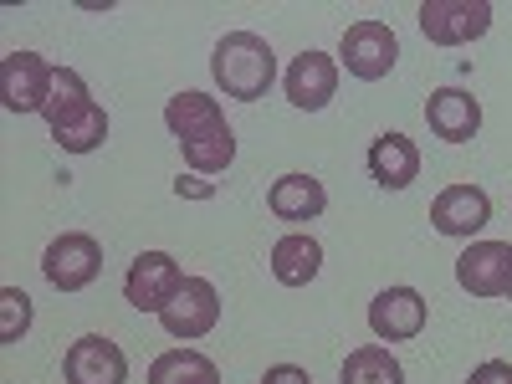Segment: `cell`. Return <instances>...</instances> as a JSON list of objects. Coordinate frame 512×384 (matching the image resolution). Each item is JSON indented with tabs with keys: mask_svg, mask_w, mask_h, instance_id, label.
<instances>
[{
	"mask_svg": "<svg viewBox=\"0 0 512 384\" xmlns=\"http://www.w3.org/2000/svg\"><path fill=\"white\" fill-rule=\"evenodd\" d=\"M210 72H216V88L236 103H256L267 98L272 77H277V52L267 47V36L256 31H231L216 41V57H210Z\"/></svg>",
	"mask_w": 512,
	"mask_h": 384,
	"instance_id": "obj_1",
	"label": "cell"
},
{
	"mask_svg": "<svg viewBox=\"0 0 512 384\" xmlns=\"http://www.w3.org/2000/svg\"><path fill=\"white\" fill-rule=\"evenodd\" d=\"M98 272H103V246L88 231H62L47 251H41V277H47L57 292L93 287Z\"/></svg>",
	"mask_w": 512,
	"mask_h": 384,
	"instance_id": "obj_2",
	"label": "cell"
},
{
	"mask_svg": "<svg viewBox=\"0 0 512 384\" xmlns=\"http://www.w3.org/2000/svg\"><path fill=\"white\" fill-rule=\"evenodd\" d=\"M180 287H185V272L169 251H139L134 262H128V277H123V297H128V308H139V313H164L175 303Z\"/></svg>",
	"mask_w": 512,
	"mask_h": 384,
	"instance_id": "obj_3",
	"label": "cell"
},
{
	"mask_svg": "<svg viewBox=\"0 0 512 384\" xmlns=\"http://www.w3.org/2000/svg\"><path fill=\"white\" fill-rule=\"evenodd\" d=\"M338 62H344L349 77H359V82H379V77L395 72L400 41H395V31L384 21H354L344 31V41H338Z\"/></svg>",
	"mask_w": 512,
	"mask_h": 384,
	"instance_id": "obj_4",
	"label": "cell"
},
{
	"mask_svg": "<svg viewBox=\"0 0 512 384\" xmlns=\"http://www.w3.org/2000/svg\"><path fill=\"white\" fill-rule=\"evenodd\" d=\"M415 16H420L425 41H436V47H466V41H477V36L492 31V6L487 0H425Z\"/></svg>",
	"mask_w": 512,
	"mask_h": 384,
	"instance_id": "obj_5",
	"label": "cell"
},
{
	"mask_svg": "<svg viewBox=\"0 0 512 384\" xmlns=\"http://www.w3.org/2000/svg\"><path fill=\"white\" fill-rule=\"evenodd\" d=\"M52 62L36 52H6L0 57V103L11 113H41L52 98Z\"/></svg>",
	"mask_w": 512,
	"mask_h": 384,
	"instance_id": "obj_6",
	"label": "cell"
},
{
	"mask_svg": "<svg viewBox=\"0 0 512 384\" xmlns=\"http://www.w3.org/2000/svg\"><path fill=\"white\" fill-rule=\"evenodd\" d=\"M164 333L169 338H185V344H195V338H205L210 328L221 323V292L216 282H205V277H185V287L175 292V303H169L159 313Z\"/></svg>",
	"mask_w": 512,
	"mask_h": 384,
	"instance_id": "obj_7",
	"label": "cell"
},
{
	"mask_svg": "<svg viewBox=\"0 0 512 384\" xmlns=\"http://www.w3.org/2000/svg\"><path fill=\"white\" fill-rule=\"evenodd\" d=\"M456 287L472 297H507L512 287V241H472L456 256Z\"/></svg>",
	"mask_w": 512,
	"mask_h": 384,
	"instance_id": "obj_8",
	"label": "cell"
},
{
	"mask_svg": "<svg viewBox=\"0 0 512 384\" xmlns=\"http://www.w3.org/2000/svg\"><path fill=\"white\" fill-rule=\"evenodd\" d=\"M492 221V195L477 190V185H446L436 200H431V226L451 241H472L482 236Z\"/></svg>",
	"mask_w": 512,
	"mask_h": 384,
	"instance_id": "obj_9",
	"label": "cell"
},
{
	"mask_svg": "<svg viewBox=\"0 0 512 384\" xmlns=\"http://www.w3.org/2000/svg\"><path fill=\"white\" fill-rule=\"evenodd\" d=\"M425 318H431V308H425V297L415 287H384L369 303V328H374L379 344H405V338H420Z\"/></svg>",
	"mask_w": 512,
	"mask_h": 384,
	"instance_id": "obj_10",
	"label": "cell"
},
{
	"mask_svg": "<svg viewBox=\"0 0 512 384\" xmlns=\"http://www.w3.org/2000/svg\"><path fill=\"white\" fill-rule=\"evenodd\" d=\"M62 374H67V384H128V359L113 338L82 333L62 359Z\"/></svg>",
	"mask_w": 512,
	"mask_h": 384,
	"instance_id": "obj_11",
	"label": "cell"
},
{
	"mask_svg": "<svg viewBox=\"0 0 512 384\" xmlns=\"http://www.w3.org/2000/svg\"><path fill=\"white\" fill-rule=\"evenodd\" d=\"M282 88H287V103L292 108H303V113H323L338 93V62L328 52H303V57H292L287 77H282Z\"/></svg>",
	"mask_w": 512,
	"mask_h": 384,
	"instance_id": "obj_12",
	"label": "cell"
},
{
	"mask_svg": "<svg viewBox=\"0 0 512 384\" xmlns=\"http://www.w3.org/2000/svg\"><path fill=\"white\" fill-rule=\"evenodd\" d=\"M425 123H431V134L441 144H466L482 128V103L466 88H436L425 98Z\"/></svg>",
	"mask_w": 512,
	"mask_h": 384,
	"instance_id": "obj_13",
	"label": "cell"
},
{
	"mask_svg": "<svg viewBox=\"0 0 512 384\" xmlns=\"http://www.w3.org/2000/svg\"><path fill=\"white\" fill-rule=\"evenodd\" d=\"M369 180L374 185H384V190H405V185H415L420 180V149L405 139V134H379L374 144H369Z\"/></svg>",
	"mask_w": 512,
	"mask_h": 384,
	"instance_id": "obj_14",
	"label": "cell"
},
{
	"mask_svg": "<svg viewBox=\"0 0 512 384\" xmlns=\"http://www.w3.org/2000/svg\"><path fill=\"white\" fill-rule=\"evenodd\" d=\"M267 210H272L277 221L303 226V221H318L323 210H328V190H323V180H313V175H282V180L267 190Z\"/></svg>",
	"mask_w": 512,
	"mask_h": 384,
	"instance_id": "obj_15",
	"label": "cell"
},
{
	"mask_svg": "<svg viewBox=\"0 0 512 384\" xmlns=\"http://www.w3.org/2000/svg\"><path fill=\"white\" fill-rule=\"evenodd\" d=\"M221 123H226V108L210 98V93H175V98L164 103V128H169L180 144L210 134V128H221Z\"/></svg>",
	"mask_w": 512,
	"mask_h": 384,
	"instance_id": "obj_16",
	"label": "cell"
},
{
	"mask_svg": "<svg viewBox=\"0 0 512 384\" xmlns=\"http://www.w3.org/2000/svg\"><path fill=\"white\" fill-rule=\"evenodd\" d=\"M318 272H323V246L308 231H292L272 246V277L282 287H308Z\"/></svg>",
	"mask_w": 512,
	"mask_h": 384,
	"instance_id": "obj_17",
	"label": "cell"
},
{
	"mask_svg": "<svg viewBox=\"0 0 512 384\" xmlns=\"http://www.w3.org/2000/svg\"><path fill=\"white\" fill-rule=\"evenodd\" d=\"M338 384H405V369H400V359L384 344H364V349H354L344 359Z\"/></svg>",
	"mask_w": 512,
	"mask_h": 384,
	"instance_id": "obj_18",
	"label": "cell"
},
{
	"mask_svg": "<svg viewBox=\"0 0 512 384\" xmlns=\"http://www.w3.org/2000/svg\"><path fill=\"white\" fill-rule=\"evenodd\" d=\"M149 384H221V369L195 349H169L149 364Z\"/></svg>",
	"mask_w": 512,
	"mask_h": 384,
	"instance_id": "obj_19",
	"label": "cell"
},
{
	"mask_svg": "<svg viewBox=\"0 0 512 384\" xmlns=\"http://www.w3.org/2000/svg\"><path fill=\"white\" fill-rule=\"evenodd\" d=\"M88 108H93V98H88V82H82L72 67H57V72H52V98H47V108H41L47 128H62V123L82 118Z\"/></svg>",
	"mask_w": 512,
	"mask_h": 384,
	"instance_id": "obj_20",
	"label": "cell"
},
{
	"mask_svg": "<svg viewBox=\"0 0 512 384\" xmlns=\"http://www.w3.org/2000/svg\"><path fill=\"white\" fill-rule=\"evenodd\" d=\"M180 149H185L190 169H200V175H221V169H231V159H236V128L221 123V128H210V134H200V139H190Z\"/></svg>",
	"mask_w": 512,
	"mask_h": 384,
	"instance_id": "obj_21",
	"label": "cell"
},
{
	"mask_svg": "<svg viewBox=\"0 0 512 384\" xmlns=\"http://www.w3.org/2000/svg\"><path fill=\"white\" fill-rule=\"evenodd\" d=\"M103 139H108V113H103L98 103L82 113V118L52 128V144H57L62 154H93V149H103Z\"/></svg>",
	"mask_w": 512,
	"mask_h": 384,
	"instance_id": "obj_22",
	"label": "cell"
},
{
	"mask_svg": "<svg viewBox=\"0 0 512 384\" xmlns=\"http://www.w3.org/2000/svg\"><path fill=\"white\" fill-rule=\"evenodd\" d=\"M31 328V297L21 287L0 292V344H16V338Z\"/></svg>",
	"mask_w": 512,
	"mask_h": 384,
	"instance_id": "obj_23",
	"label": "cell"
},
{
	"mask_svg": "<svg viewBox=\"0 0 512 384\" xmlns=\"http://www.w3.org/2000/svg\"><path fill=\"white\" fill-rule=\"evenodd\" d=\"M466 384H512V364L507 359H487V364L472 369V379H466Z\"/></svg>",
	"mask_w": 512,
	"mask_h": 384,
	"instance_id": "obj_24",
	"label": "cell"
},
{
	"mask_svg": "<svg viewBox=\"0 0 512 384\" xmlns=\"http://www.w3.org/2000/svg\"><path fill=\"white\" fill-rule=\"evenodd\" d=\"M262 384H313V374L297 369V364H272V369L262 374Z\"/></svg>",
	"mask_w": 512,
	"mask_h": 384,
	"instance_id": "obj_25",
	"label": "cell"
},
{
	"mask_svg": "<svg viewBox=\"0 0 512 384\" xmlns=\"http://www.w3.org/2000/svg\"><path fill=\"white\" fill-rule=\"evenodd\" d=\"M507 297H512V287H507Z\"/></svg>",
	"mask_w": 512,
	"mask_h": 384,
	"instance_id": "obj_26",
	"label": "cell"
}]
</instances>
